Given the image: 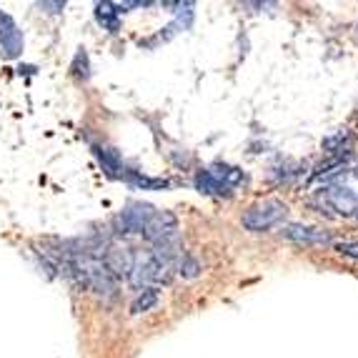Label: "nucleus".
Listing matches in <instances>:
<instances>
[{
	"instance_id": "39448f33",
	"label": "nucleus",
	"mask_w": 358,
	"mask_h": 358,
	"mask_svg": "<svg viewBox=\"0 0 358 358\" xmlns=\"http://www.w3.org/2000/svg\"><path fill=\"white\" fill-rule=\"evenodd\" d=\"M323 198H326V203L331 208L343 215H353V210L358 206V196L353 191H348V188H329V191L323 193Z\"/></svg>"
},
{
	"instance_id": "f03ea898",
	"label": "nucleus",
	"mask_w": 358,
	"mask_h": 358,
	"mask_svg": "<svg viewBox=\"0 0 358 358\" xmlns=\"http://www.w3.org/2000/svg\"><path fill=\"white\" fill-rule=\"evenodd\" d=\"M163 273H166V268L155 261L150 251L136 253V261H133V271H131V275H128V281H131V286L138 288V291H145V288H153L150 283L161 281Z\"/></svg>"
},
{
	"instance_id": "423d86ee",
	"label": "nucleus",
	"mask_w": 358,
	"mask_h": 358,
	"mask_svg": "<svg viewBox=\"0 0 358 358\" xmlns=\"http://www.w3.org/2000/svg\"><path fill=\"white\" fill-rule=\"evenodd\" d=\"M281 236L291 241H299V243H329V233L316 231V228H306V226H286L281 228Z\"/></svg>"
},
{
	"instance_id": "f257e3e1",
	"label": "nucleus",
	"mask_w": 358,
	"mask_h": 358,
	"mask_svg": "<svg viewBox=\"0 0 358 358\" xmlns=\"http://www.w3.org/2000/svg\"><path fill=\"white\" fill-rule=\"evenodd\" d=\"M286 215H288L286 203L275 201V198H268V201H261V203L251 206V208L245 210L241 223H243L245 231L263 233V231H271V228L278 226Z\"/></svg>"
},
{
	"instance_id": "4468645a",
	"label": "nucleus",
	"mask_w": 358,
	"mask_h": 358,
	"mask_svg": "<svg viewBox=\"0 0 358 358\" xmlns=\"http://www.w3.org/2000/svg\"><path fill=\"white\" fill-rule=\"evenodd\" d=\"M178 271L183 278H196V275L201 273V263H198L193 256H183L178 261Z\"/></svg>"
},
{
	"instance_id": "1a4fd4ad",
	"label": "nucleus",
	"mask_w": 358,
	"mask_h": 358,
	"mask_svg": "<svg viewBox=\"0 0 358 358\" xmlns=\"http://www.w3.org/2000/svg\"><path fill=\"white\" fill-rule=\"evenodd\" d=\"M351 143H353V136L351 131H336L334 136H329L326 141H323V150H329V153H336V155H343V150L346 153H351Z\"/></svg>"
},
{
	"instance_id": "9b49d317",
	"label": "nucleus",
	"mask_w": 358,
	"mask_h": 358,
	"mask_svg": "<svg viewBox=\"0 0 358 358\" xmlns=\"http://www.w3.org/2000/svg\"><path fill=\"white\" fill-rule=\"evenodd\" d=\"M96 18L98 23L103 25L106 30H110V33H115L118 30V10H115L113 3H98L96 6Z\"/></svg>"
},
{
	"instance_id": "9d476101",
	"label": "nucleus",
	"mask_w": 358,
	"mask_h": 358,
	"mask_svg": "<svg viewBox=\"0 0 358 358\" xmlns=\"http://www.w3.org/2000/svg\"><path fill=\"white\" fill-rule=\"evenodd\" d=\"M196 188L201 193H206V196H223V193H228L226 185L218 183V180L210 176V171H198L196 173Z\"/></svg>"
},
{
	"instance_id": "dca6fc26",
	"label": "nucleus",
	"mask_w": 358,
	"mask_h": 358,
	"mask_svg": "<svg viewBox=\"0 0 358 358\" xmlns=\"http://www.w3.org/2000/svg\"><path fill=\"white\" fill-rule=\"evenodd\" d=\"M353 215H356V218H358V206H356V210H353Z\"/></svg>"
},
{
	"instance_id": "6e6552de",
	"label": "nucleus",
	"mask_w": 358,
	"mask_h": 358,
	"mask_svg": "<svg viewBox=\"0 0 358 358\" xmlns=\"http://www.w3.org/2000/svg\"><path fill=\"white\" fill-rule=\"evenodd\" d=\"M210 176H213L218 183H223L226 188H231V185H238V183H245V176L241 168H233V166H213L210 168Z\"/></svg>"
},
{
	"instance_id": "f8f14e48",
	"label": "nucleus",
	"mask_w": 358,
	"mask_h": 358,
	"mask_svg": "<svg viewBox=\"0 0 358 358\" xmlns=\"http://www.w3.org/2000/svg\"><path fill=\"white\" fill-rule=\"evenodd\" d=\"M346 158H348V153H343V155H331V158L326 163H318L316 171L310 173V180H321V178H326V176H331V173H336V171H341V168L346 166Z\"/></svg>"
},
{
	"instance_id": "7ed1b4c3",
	"label": "nucleus",
	"mask_w": 358,
	"mask_h": 358,
	"mask_svg": "<svg viewBox=\"0 0 358 358\" xmlns=\"http://www.w3.org/2000/svg\"><path fill=\"white\" fill-rule=\"evenodd\" d=\"M143 236L153 245L176 243V238H178V218L173 213H166V210H155L153 218L145 223Z\"/></svg>"
},
{
	"instance_id": "20e7f679",
	"label": "nucleus",
	"mask_w": 358,
	"mask_h": 358,
	"mask_svg": "<svg viewBox=\"0 0 358 358\" xmlns=\"http://www.w3.org/2000/svg\"><path fill=\"white\" fill-rule=\"evenodd\" d=\"M155 208L148 203H131L123 213L118 215V221H115V226H118V233H123V236H128V233H143L145 223L153 218Z\"/></svg>"
},
{
	"instance_id": "ddd939ff",
	"label": "nucleus",
	"mask_w": 358,
	"mask_h": 358,
	"mask_svg": "<svg viewBox=\"0 0 358 358\" xmlns=\"http://www.w3.org/2000/svg\"><path fill=\"white\" fill-rule=\"evenodd\" d=\"M155 303H158V288H145V291H141L136 296V301H133L131 306V313H148L150 308H155Z\"/></svg>"
},
{
	"instance_id": "0eeeda50",
	"label": "nucleus",
	"mask_w": 358,
	"mask_h": 358,
	"mask_svg": "<svg viewBox=\"0 0 358 358\" xmlns=\"http://www.w3.org/2000/svg\"><path fill=\"white\" fill-rule=\"evenodd\" d=\"M3 23L6 28H0V41H3V48H6L8 55H18L20 48H23V36H20V30L15 28L8 15H3Z\"/></svg>"
},
{
	"instance_id": "2eb2a0df",
	"label": "nucleus",
	"mask_w": 358,
	"mask_h": 358,
	"mask_svg": "<svg viewBox=\"0 0 358 358\" xmlns=\"http://www.w3.org/2000/svg\"><path fill=\"white\" fill-rule=\"evenodd\" d=\"M336 251L343 253V256L358 258V243H351V241H343V243H336Z\"/></svg>"
}]
</instances>
